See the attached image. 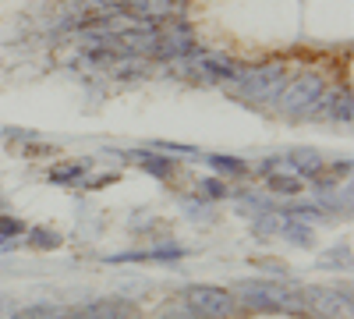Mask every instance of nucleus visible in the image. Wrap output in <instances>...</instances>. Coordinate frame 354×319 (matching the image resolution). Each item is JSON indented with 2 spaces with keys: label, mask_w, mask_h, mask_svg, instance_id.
<instances>
[{
  "label": "nucleus",
  "mask_w": 354,
  "mask_h": 319,
  "mask_svg": "<svg viewBox=\"0 0 354 319\" xmlns=\"http://www.w3.org/2000/svg\"><path fill=\"white\" fill-rule=\"evenodd\" d=\"M185 305L198 316V319H223L234 312V295L223 291V287H213V284H192L185 287Z\"/></svg>",
  "instance_id": "obj_1"
},
{
  "label": "nucleus",
  "mask_w": 354,
  "mask_h": 319,
  "mask_svg": "<svg viewBox=\"0 0 354 319\" xmlns=\"http://www.w3.org/2000/svg\"><path fill=\"white\" fill-rule=\"evenodd\" d=\"M280 107L287 113H294V118H305V113H312L322 100V78L319 75H301V78H294L287 89H280Z\"/></svg>",
  "instance_id": "obj_2"
},
{
  "label": "nucleus",
  "mask_w": 354,
  "mask_h": 319,
  "mask_svg": "<svg viewBox=\"0 0 354 319\" xmlns=\"http://www.w3.org/2000/svg\"><path fill=\"white\" fill-rule=\"evenodd\" d=\"M283 89V71L280 68H259L248 75H238V93L248 100H277Z\"/></svg>",
  "instance_id": "obj_3"
},
{
  "label": "nucleus",
  "mask_w": 354,
  "mask_h": 319,
  "mask_svg": "<svg viewBox=\"0 0 354 319\" xmlns=\"http://www.w3.org/2000/svg\"><path fill=\"white\" fill-rule=\"evenodd\" d=\"M301 298L312 312L326 316V319H347L351 316V295L337 291V287H308V291H301Z\"/></svg>",
  "instance_id": "obj_4"
},
{
  "label": "nucleus",
  "mask_w": 354,
  "mask_h": 319,
  "mask_svg": "<svg viewBox=\"0 0 354 319\" xmlns=\"http://www.w3.org/2000/svg\"><path fill=\"white\" fill-rule=\"evenodd\" d=\"M241 298H245V305H252V309H287V305H294V295L290 291H283L280 284H266V280H245L241 287Z\"/></svg>",
  "instance_id": "obj_5"
},
{
  "label": "nucleus",
  "mask_w": 354,
  "mask_h": 319,
  "mask_svg": "<svg viewBox=\"0 0 354 319\" xmlns=\"http://www.w3.org/2000/svg\"><path fill=\"white\" fill-rule=\"evenodd\" d=\"M135 305L124 298H103L93 305H82V309H68V319H135Z\"/></svg>",
  "instance_id": "obj_6"
},
{
  "label": "nucleus",
  "mask_w": 354,
  "mask_h": 319,
  "mask_svg": "<svg viewBox=\"0 0 354 319\" xmlns=\"http://www.w3.org/2000/svg\"><path fill=\"white\" fill-rule=\"evenodd\" d=\"M131 160H135L142 170H149L153 178H174V170H177V163H174V160L156 156V153H131Z\"/></svg>",
  "instance_id": "obj_7"
},
{
  "label": "nucleus",
  "mask_w": 354,
  "mask_h": 319,
  "mask_svg": "<svg viewBox=\"0 0 354 319\" xmlns=\"http://www.w3.org/2000/svg\"><path fill=\"white\" fill-rule=\"evenodd\" d=\"M202 71H209L213 78H238V75H241L238 64L227 61V57H205V61H202Z\"/></svg>",
  "instance_id": "obj_8"
},
{
  "label": "nucleus",
  "mask_w": 354,
  "mask_h": 319,
  "mask_svg": "<svg viewBox=\"0 0 354 319\" xmlns=\"http://www.w3.org/2000/svg\"><path fill=\"white\" fill-rule=\"evenodd\" d=\"M11 319H68V309H57V305H28Z\"/></svg>",
  "instance_id": "obj_9"
},
{
  "label": "nucleus",
  "mask_w": 354,
  "mask_h": 319,
  "mask_svg": "<svg viewBox=\"0 0 354 319\" xmlns=\"http://www.w3.org/2000/svg\"><path fill=\"white\" fill-rule=\"evenodd\" d=\"M270 188L277 195H298L301 192V181L298 178H283V174H270Z\"/></svg>",
  "instance_id": "obj_10"
},
{
  "label": "nucleus",
  "mask_w": 354,
  "mask_h": 319,
  "mask_svg": "<svg viewBox=\"0 0 354 319\" xmlns=\"http://www.w3.org/2000/svg\"><path fill=\"white\" fill-rule=\"evenodd\" d=\"M28 241H32L36 248H57L61 245V235H53V230H46V227H32L28 230Z\"/></svg>",
  "instance_id": "obj_11"
},
{
  "label": "nucleus",
  "mask_w": 354,
  "mask_h": 319,
  "mask_svg": "<svg viewBox=\"0 0 354 319\" xmlns=\"http://www.w3.org/2000/svg\"><path fill=\"white\" fill-rule=\"evenodd\" d=\"M209 163H213L216 170H223V174H245V170H248L238 156H209Z\"/></svg>",
  "instance_id": "obj_12"
},
{
  "label": "nucleus",
  "mask_w": 354,
  "mask_h": 319,
  "mask_svg": "<svg viewBox=\"0 0 354 319\" xmlns=\"http://www.w3.org/2000/svg\"><path fill=\"white\" fill-rule=\"evenodd\" d=\"M294 167H301L305 174H315V170H319V156H315V153L298 149V153H294Z\"/></svg>",
  "instance_id": "obj_13"
},
{
  "label": "nucleus",
  "mask_w": 354,
  "mask_h": 319,
  "mask_svg": "<svg viewBox=\"0 0 354 319\" xmlns=\"http://www.w3.org/2000/svg\"><path fill=\"white\" fill-rule=\"evenodd\" d=\"M82 170H85V163H75V167H64V170H53V181H57V185H64V181H75Z\"/></svg>",
  "instance_id": "obj_14"
},
{
  "label": "nucleus",
  "mask_w": 354,
  "mask_h": 319,
  "mask_svg": "<svg viewBox=\"0 0 354 319\" xmlns=\"http://www.w3.org/2000/svg\"><path fill=\"white\" fill-rule=\"evenodd\" d=\"M160 319H198V316H195V312H192V309L181 302V305H170V309H167Z\"/></svg>",
  "instance_id": "obj_15"
},
{
  "label": "nucleus",
  "mask_w": 354,
  "mask_h": 319,
  "mask_svg": "<svg viewBox=\"0 0 354 319\" xmlns=\"http://www.w3.org/2000/svg\"><path fill=\"white\" fill-rule=\"evenodd\" d=\"M198 188H202L205 195H213V199H223V195H227V185H223V181H216V178H209V181H202Z\"/></svg>",
  "instance_id": "obj_16"
},
{
  "label": "nucleus",
  "mask_w": 354,
  "mask_h": 319,
  "mask_svg": "<svg viewBox=\"0 0 354 319\" xmlns=\"http://www.w3.org/2000/svg\"><path fill=\"white\" fill-rule=\"evenodd\" d=\"M25 224L21 220H11V217H0V235H21Z\"/></svg>",
  "instance_id": "obj_17"
},
{
  "label": "nucleus",
  "mask_w": 354,
  "mask_h": 319,
  "mask_svg": "<svg viewBox=\"0 0 354 319\" xmlns=\"http://www.w3.org/2000/svg\"><path fill=\"white\" fill-rule=\"evenodd\" d=\"M319 213H322L319 206H294L287 217H294V220H312V217H319Z\"/></svg>",
  "instance_id": "obj_18"
},
{
  "label": "nucleus",
  "mask_w": 354,
  "mask_h": 319,
  "mask_svg": "<svg viewBox=\"0 0 354 319\" xmlns=\"http://www.w3.org/2000/svg\"><path fill=\"white\" fill-rule=\"evenodd\" d=\"M283 235H290L294 241H312V235L305 227H294V224H283Z\"/></svg>",
  "instance_id": "obj_19"
}]
</instances>
